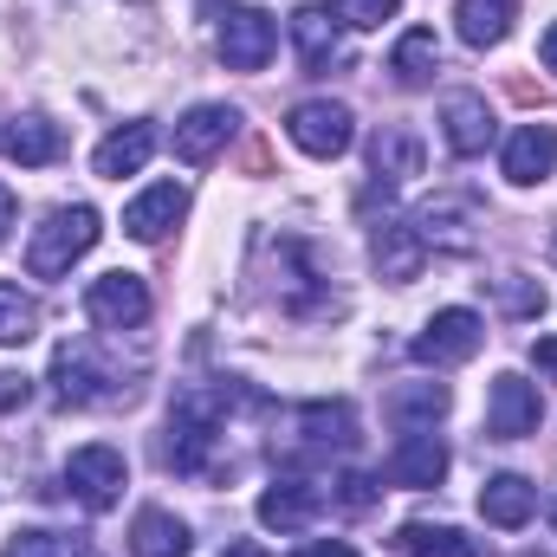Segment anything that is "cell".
<instances>
[{"mask_svg":"<svg viewBox=\"0 0 557 557\" xmlns=\"http://www.w3.org/2000/svg\"><path fill=\"white\" fill-rule=\"evenodd\" d=\"M499 305H506V311H519V318H532V311H545V285H539V278H525V273H506V278H499Z\"/></svg>","mask_w":557,"mask_h":557,"instance_id":"1f68e13d","label":"cell"},{"mask_svg":"<svg viewBox=\"0 0 557 557\" xmlns=\"http://www.w3.org/2000/svg\"><path fill=\"white\" fill-rule=\"evenodd\" d=\"M298 428H305L311 447H350L357 441V409L350 403H311V409H298Z\"/></svg>","mask_w":557,"mask_h":557,"instance_id":"484cf974","label":"cell"},{"mask_svg":"<svg viewBox=\"0 0 557 557\" xmlns=\"http://www.w3.org/2000/svg\"><path fill=\"white\" fill-rule=\"evenodd\" d=\"M512 20H519V0H460V7H454V26H460V39H467L473 52L499 46V39L512 33Z\"/></svg>","mask_w":557,"mask_h":557,"instance_id":"7402d4cb","label":"cell"},{"mask_svg":"<svg viewBox=\"0 0 557 557\" xmlns=\"http://www.w3.org/2000/svg\"><path fill=\"white\" fill-rule=\"evenodd\" d=\"M298 557H357L350 545H337V539H324V545H305Z\"/></svg>","mask_w":557,"mask_h":557,"instance_id":"74e56055","label":"cell"},{"mask_svg":"<svg viewBox=\"0 0 557 557\" xmlns=\"http://www.w3.org/2000/svg\"><path fill=\"white\" fill-rule=\"evenodd\" d=\"M227 428V389H188L169 409V467L175 473H208V454L221 447Z\"/></svg>","mask_w":557,"mask_h":557,"instance_id":"6da1fadb","label":"cell"},{"mask_svg":"<svg viewBox=\"0 0 557 557\" xmlns=\"http://www.w3.org/2000/svg\"><path fill=\"white\" fill-rule=\"evenodd\" d=\"M98 208H85V201H72V208H52L39 227H33V240H26V273L33 278H65L72 273V260H85L91 247H98Z\"/></svg>","mask_w":557,"mask_h":557,"instance_id":"7a4b0ae2","label":"cell"},{"mask_svg":"<svg viewBox=\"0 0 557 557\" xmlns=\"http://www.w3.org/2000/svg\"><path fill=\"white\" fill-rule=\"evenodd\" d=\"M409 227H416V240L428 253H473V240H480V208H473L467 195H434V201H421L416 214H409Z\"/></svg>","mask_w":557,"mask_h":557,"instance_id":"277c9868","label":"cell"},{"mask_svg":"<svg viewBox=\"0 0 557 557\" xmlns=\"http://www.w3.org/2000/svg\"><path fill=\"white\" fill-rule=\"evenodd\" d=\"M532 512H539V486H532L525 473H493V480L480 486V519H486V525L519 532Z\"/></svg>","mask_w":557,"mask_h":557,"instance_id":"9a60e30c","label":"cell"},{"mask_svg":"<svg viewBox=\"0 0 557 557\" xmlns=\"http://www.w3.org/2000/svg\"><path fill=\"white\" fill-rule=\"evenodd\" d=\"M182 214H188V188H182V182H156V188H143L137 201L124 208V234L143 240V247H156Z\"/></svg>","mask_w":557,"mask_h":557,"instance_id":"8fae6325","label":"cell"},{"mask_svg":"<svg viewBox=\"0 0 557 557\" xmlns=\"http://www.w3.org/2000/svg\"><path fill=\"white\" fill-rule=\"evenodd\" d=\"M318 512H324V493H318L311 480H273V486L260 493V525H267V532H278V539L305 532Z\"/></svg>","mask_w":557,"mask_h":557,"instance_id":"7c38bea8","label":"cell"},{"mask_svg":"<svg viewBox=\"0 0 557 557\" xmlns=\"http://www.w3.org/2000/svg\"><path fill=\"white\" fill-rule=\"evenodd\" d=\"M149 156H156V131H149V124H124V131H111V137L98 143L91 169H98L104 182H124V175H137Z\"/></svg>","mask_w":557,"mask_h":557,"instance_id":"44dd1931","label":"cell"},{"mask_svg":"<svg viewBox=\"0 0 557 557\" xmlns=\"http://www.w3.org/2000/svg\"><path fill=\"white\" fill-rule=\"evenodd\" d=\"M370 260H376V273L389 278V285H409L421 273V260H428V247L416 240L409 221H383L376 240H370Z\"/></svg>","mask_w":557,"mask_h":557,"instance_id":"ffe728a7","label":"cell"},{"mask_svg":"<svg viewBox=\"0 0 557 557\" xmlns=\"http://www.w3.org/2000/svg\"><path fill=\"white\" fill-rule=\"evenodd\" d=\"M85 318H91L98 331H137L143 318H149V285H143L137 273L91 278V292H85Z\"/></svg>","mask_w":557,"mask_h":557,"instance_id":"9c48e42d","label":"cell"},{"mask_svg":"<svg viewBox=\"0 0 557 557\" xmlns=\"http://www.w3.org/2000/svg\"><path fill=\"white\" fill-rule=\"evenodd\" d=\"M539 421H545V403L525 376H512V370L493 376V389H486V434L493 441H525V434H539Z\"/></svg>","mask_w":557,"mask_h":557,"instance_id":"ba28073f","label":"cell"},{"mask_svg":"<svg viewBox=\"0 0 557 557\" xmlns=\"http://www.w3.org/2000/svg\"><path fill=\"white\" fill-rule=\"evenodd\" d=\"M221 557H267V552H260V545H227Z\"/></svg>","mask_w":557,"mask_h":557,"instance_id":"f35d334b","label":"cell"},{"mask_svg":"<svg viewBox=\"0 0 557 557\" xmlns=\"http://www.w3.org/2000/svg\"><path fill=\"white\" fill-rule=\"evenodd\" d=\"M285 137L298 143L305 156L331 162V156H344V149H350V137H357V117H350L344 104H331V98H305V104H292Z\"/></svg>","mask_w":557,"mask_h":557,"instance_id":"5b68a950","label":"cell"},{"mask_svg":"<svg viewBox=\"0 0 557 557\" xmlns=\"http://www.w3.org/2000/svg\"><path fill=\"white\" fill-rule=\"evenodd\" d=\"M552 260H557V234H552Z\"/></svg>","mask_w":557,"mask_h":557,"instance_id":"ab89813d","label":"cell"},{"mask_svg":"<svg viewBox=\"0 0 557 557\" xmlns=\"http://www.w3.org/2000/svg\"><path fill=\"white\" fill-rule=\"evenodd\" d=\"M389 545H396L403 557H480V545H473V539H460L454 525H421V519H416V525H403Z\"/></svg>","mask_w":557,"mask_h":557,"instance_id":"d4e9b609","label":"cell"},{"mask_svg":"<svg viewBox=\"0 0 557 557\" xmlns=\"http://www.w3.org/2000/svg\"><path fill=\"white\" fill-rule=\"evenodd\" d=\"M0 149H7V162H20V169H46V162H59V124L52 117H39V111H26V117H13L7 131H0Z\"/></svg>","mask_w":557,"mask_h":557,"instance_id":"d6986e66","label":"cell"},{"mask_svg":"<svg viewBox=\"0 0 557 557\" xmlns=\"http://www.w3.org/2000/svg\"><path fill=\"white\" fill-rule=\"evenodd\" d=\"M214 46H221V65H227V72H267V59L278 52L273 13H260V7H234V13L221 20Z\"/></svg>","mask_w":557,"mask_h":557,"instance_id":"8992f818","label":"cell"},{"mask_svg":"<svg viewBox=\"0 0 557 557\" xmlns=\"http://www.w3.org/2000/svg\"><path fill=\"white\" fill-rule=\"evenodd\" d=\"M331 13L344 20V26H383V20H396L403 13V0H331Z\"/></svg>","mask_w":557,"mask_h":557,"instance_id":"4dcf8cb0","label":"cell"},{"mask_svg":"<svg viewBox=\"0 0 557 557\" xmlns=\"http://www.w3.org/2000/svg\"><path fill=\"white\" fill-rule=\"evenodd\" d=\"M13 214H20V208H13V188L0 182V247H7V227H13Z\"/></svg>","mask_w":557,"mask_h":557,"instance_id":"d590c367","label":"cell"},{"mask_svg":"<svg viewBox=\"0 0 557 557\" xmlns=\"http://www.w3.org/2000/svg\"><path fill=\"white\" fill-rule=\"evenodd\" d=\"M480 344H486V324H480V311H467V305H447V311H434V318L416 331L409 357H416L421 370H454V363H467Z\"/></svg>","mask_w":557,"mask_h":557,"instance_id":"3957f363","label":"cell"},{"mask_svg":"<svg viewBox=\"0 0 557 557\" xmlns=\"http://www.w3.org/2000/svg\"><path fill=\"white\" fill-rule=\"evenodd\" d=\"M441 137L454 156H480L486 143H493V111H486V98L480 91H454L447 104H441Z\"/></svg>","mask_w":557,"mask_h":557,"instance_id":"2e32d148","label":"cell"},{"mask_svg":"<svg viewBox=\"0 0 557 557\" xmlns=\"http://www.w3.org/2000/svg\"><path fill=\"white\" fill-rule=\"evenodd\" d=\"M0 557H98L85 539H59V532H13Z\"/></svg>","mask_w":557,"mask_h":557,"instance_id":"f546056e","label":"cell"},{"mask_svg":"<svg viewBox=\"0 0 557 557\" xmlns=\"http://www.w3.org/2000/svg\"><path fill=\"white\" fill-rule=\"evenodd\" d=\"M33 331H39V305H33L20 285H7V278H0V350L33 344Z\"/></svg>","mask_w":557,"mask_h":557,"instance_id":"f1b7e54d","label":"cell"},{"mask_svg":"<svg viewBox=\"0 0 557 557\" xmlns=\"http://www.w3.org/2000/svg\"><path fill=\"white\" fill-rule=\"evenodd\" d=\"M292 46H298L305 72H331V65L344 59V33H337L331 7H298V13H292Z\"/></svg>","mask_w":557,"mask_h":557,"instance_id":"e0dca14e","label":"cell"},{"mask_svg":"<svg viewBox=\"0 0 557 557\" xmlns=\"http://www.w3.org/2000/svg\"><path fill=\"white\" fill-rule=\"evenodd\" d=\"M389 416L403 421L409 434L416 428H434V421L447 416V383H409V389H396L389 396Z\"/></svg>","mask_w":557,"mask_h":557,"instance_id":"4316f807","label":"cell"},{"mask_svg":"<svg viewBox=\"0 0 557 557\" xmlns=\"http://www.w3.org/2000/svg\"><path fill=\"white\" fill-rule=\"evenodd\" d=\"M131 552L137 557H188V525L162 506H143L131 525Z\"/></svg>","mask_w":557,"mask_h":557,"instance_id":"cb8c5ba5","label":"cell"},{"mask_svg":"<svg viewBox=\"0 0 557 557\" xmlns=\"http://www.w3.org/2000/svg\"><path fill=\"white\" fill-rule=\"evenodd\" d=\"M434 72H441V39H434L428 26L403 33L396 52H389V78H396L403 91H421V85H434Z\"/></svg>","mask_w":557,"mask_h":557,"instance_id":"603a6c76","label":"cell"},{"mask_svg":"<svg viewBox=\"0 0 557 557\" xmlns=\"http://www.w3.org/2000/svg\"><path fill=\"white\" fill-rule=\"evenodd\" d=\"M389 480H396V486H416V493H428V486L447 480V447H441L434 428H416V434L396 441V454H389Z\"/></svg>","mask_w":557,"mask_h":557,"instance_id":"5bb4252c","label":"cell"},{"mask_svg":"<svg viewBox=\"0 0 557 557\" xmlns=\"http://www.w3.org/2000/svg\"><path fill=\"white\" fill-rule=\"evenodd\" d=\"M65 493L85 506V512H111L124 499V454L117 447H78L65 460Z\"/></svg>","mask_w":557,"mask_h":557,"instance_id":"52a82bcc","label":"cell"},{"mask_svg":"<svg viewBox=\"0 0 557 557\" xmlns=\"http://www.w3.org/2000/svg\"><path fill=\"white\" fill-rule=\"evenodd\" d=\"M26 396H33V383H26L20 370H0V416H7V409H26Z\"/></svg>","mask_w":557,"mask_h":557,"instance_id":"836d02e7","label":"cell"},{"mask_svg":"<svg viewBox=\"0 0 557 557\" xmlns=\"http://www.w3.org/2000/svg\"><path fill=\"white\" fill-rule=\"evenodd\" d=\"M539 59H545V72H557V20L545 26V39H539Z\"/></svg>","mask_w":557,"mask_h":557,"instance_id":"8d00e7d4","label":"cell"},{"mask_svg":"<svg viewBox=\"0 0 557 557\" xmlns=\"http://www.w3.org/2000/svg\"><path fill=\"white\" fill-rule=\"evenodd\" d=\"M370 169H376V182H409V175H421V143L409 131H383L370 149Z\"/></svg>","mask_w":557,"mask_h":557,"instance_id":"83f0119b","label":"cell"},{"mask_svg":"<svg viewBox=\"0 0 557 557\" xmlns=\"http://www.w3.org/2000/svg\"><path fill=\"white\" fill-rule=\"evenodd\" d=\"M499 169H506V182H519V188L545 182V175L557 169V124H519V131L506 137Z\"/></svg>","mask_w":557,"mask_h":557,"instance_id":"4fadbf2b","label":"cell"},{"mask_svg":"<svg viewBox=\"0 0 557 557\" xmlns=\"http://www.w3.org/2000/svg\"><path fill=\"white\" fill-rule=\"evenodd\" d=\"M240 131V111L234 104H195L182 124H175V156L182 162H214Z\"/></svg>","mask_w":557,"mask_h":557,"instance_id":"30bf717a","label":"cell"},{"mask_svg":"<svg viewBox=\"0 0 557 557\" xmlns=\"http://www.w3.org/2000/svg\"><path fill=\"white\" fill-rule=\"evenodd\" d=\"M337 499H344L350 512H363V506L376 499V480H370V473H344V480H337Z\"/></svg>","mask_w":557,"mask_h":557,"instance_id":"d6a6232c","label":"cell"},{"mask_svg":"<svg viewBox=\"0 0 557 557\" xmlns=\"http://www.w3.org/2000/svg\"><path fill=\"white\" fill-rule=\"evenodd\" d=\"M104 383H111V376H104V370L91 363V350H85V344H59V350H52V389H59V403L85 409V403L111 396Z\"/></svg>","mask_w":557,"mask_h":557,"instance_id":"ac0fdd59","label":"cell"},{"mask_svg":"<svg viewBox=\"0 0 557 557\" xmlns=\"http://www.w3.org/2000/svg\"><path fill=\"white\" fill-rule=\"evenodd\" d=\"M532 363H539L545 383H557V337H539V344H532Z\"/></svg>","mask_w":557,"mask_h":557,"instance_id":"e575fe53","label":"cell"}]
</instances>
